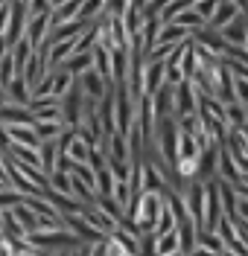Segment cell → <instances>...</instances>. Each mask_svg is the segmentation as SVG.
<instances>
[{
    "mask_svg": "<svg viewBox=\"0 0 248 256\" xmlns=\"http://www.w3.org/2000/svg\"><path fill=\"white\" fill-rule=\"evenodd\" d=\"M178 244H181L184 256H190L198 248V227L193 222H181L178 224Z\"/></svg>",
    "mask_w": 248,
    "mask_h": 256,
    "instance_id": "4fadbf2b",
    "label": "cell"
},
{
    "mask_svg": "<svg viewBox=\"0 0 248 256\" xmlns=\"http://www.w3.org/2000/svg\"><path fill=\"white\" fill-rule=\"evenodd\" d=\"M228 126L231 131H242L248 126V108L245 105H239V102H231L228 105Z\"/></svg>",
    "mask_w": 248,
    "mask_h": 256,
    "instance_id": "9a60e30c",
    "label": "cell"
},
{
    "mask_svg": "<svg viewBox=\"0 0 248 256\" xmlns=\"http://www.w3.org/2000/svg\"><path fill=\"white\" fill-rule=\"evenodd\" d=\"M18 204H24V195L21 192H15L12 186L9 190H0V210L6 212V210H15Z\"/></svg>",
    "mask_w": 248,
    "mask_h": 256,
    "instance_id": "44dd1931",
    "label": "cell"
},
{
    "mask_svg": "<svg viewBox=\"0 0 248 256\" xmlns=\"http://www.w3.org/2000/svg\"><path fill=\"white\" fill-rule=\"evenodd\" d=\"M9 137L15 146H27V148H41V137L35 134V128L30 126H9Z\"/></svg>",
    "mask_w": 248,
    "mask_h": 256,
    "instance_id": "7c38bea8",
    "label": "cell"
},
{
    "mask_svg": "<svg viewBox=\"0 0 248 256\" xmlns=\"http://www.w3.org/2000/svg\"><path fill=\"white\" fill-rule=\"evenodd\" d=\"M62 3H67V0H50V6H53V9H59Z\"/></svg>",
    "mask_w": 248,
    "mask_h": 256,
    "instance_id": "4316f807",
    "label": "cell"
},
{
    "mask_svg": "<svg viewBox=\"0 0 248 256\" xmlns=\"http://www.w3.org/2000/svg\"><path fill=\"white\" fill-rule=\"evenodd\" d=\"M0 105H9V94H6V88L0 84Z\"/></svg>",
    "mask_w": 248,
    "mask_h": 256,
    "instance_id": "d4e9b609",
    "label": "cell"
},
{
    "mask_svg": "<svg viewBox=\"0 0 248 256\" xmlns=\"http://www.w3.org/2000/svg\"><path fill=\"white\" fill-rule=\"evenodd\" d=\"M164 88H166V67H164V62L146 64V96L161 94Z\"/></svg>",
    "mask_w": 248,
    "mask_h": 256,
    "instance_id": "9c48e42d",
    "label": "cell"
},
{
    "mask_svg": "<svg viewBox=\"0 0 248 256\" xmlns=\"http://www.w3.org/2000/svg\"><path fill=\"white\" fill-rule=\"evenodd\" d=\"M59 70H65V73H70V76H82V73H88V70H94V52H73L70 58H67Z\"/></svg>",
    "mask_w": 248,
    "mask_h": 256,
    "instance_id": "30bf717a",
    "label": "cell"
},
{
    "mask_svg": "<svg viewBox=\"0 0 248 256\" xmlns=\"http://www.w3.org/2000/svg\"><path fill=\"white\" fill-rule=\"evenodd\" d=\"M82 102H85V94H82V88H79V82H76L73 90L62 99V120H65V128L82 126Z\"/></svg>",
    "mask_w": 248,
    "mask_h": 256,
    "instance_id": "7a4b0ae2",
    "label": "cell"
},
{
    "mask_svg": "<svg viewBox=\"0 0 248 256\" xmlns=\"http://www.w3.org/2000/svg\"><path fill=\"white\" fill-rule=\"evenodd\" d=\"M219 3H222V0H198V3H196V12L204 18V20H213Z\"/></svg>",
    "mask_w": 248,
    "mask_h": 256,
    "instance_id": "7402d4cb",
    "label": "cell"
},
{
    "mask_svg": "<svg viewBox=\"0 0 248 256\" xmlns=\"http://www.w3.org/2000/svg\"><path fill=\"white\" fill-rule=\"evenodd\" d=\"M181 254V244H178V230L166 233V236H158V256H172Z\"/></svg>",
    "mask_w": 248,
    "mask_h": 256,
    "instance_id": "2e32d148",
    "label": "cell"
},
{
    "mask_svg": "<svg viewBox=\"0 0 248 256\" xmlns=\"http://www.w3.org/2000/svg\"><path fill=\"white\" fill-rule=\"evenodd\" d=\"M114 190H117V178L108 166L97 169V195L99 198H114Z\"/></svg>",
    "mask_w": 248,
    "mask_h": 256,
    "instance_id": "5bb4252c",
    "label": "cell"
},
{
    "mask_svg": "<svg viewBox=\"0 0 248 256\" xmlns=\"http://www.w3.org/2000/svg\"><path fill=\"white\" fill-rule=\"evenodd\" d=\"M53 256H70V254H67V250H62V254H53Z\"/></svg>",
    "mask_w": 248,
    "mask_h": 256,
    "instance_id": "f1b7e54d",
    "label": "cell"
},
{
    "mask_svg": "<svg viewBox=\"0 0 248 256\" xmlns=\"http://www.w3.org/2000/svg\"><path fill=\"white\" fill-rule=\"evenodd\" d=\"M50 190L53 192H59V195H73V184H70V175L67 172H53L50 175Z\"/></svg>",
    "mask_w": 248,
    "mask_h": 256,
    "instance_id": "ac0fdd59",
    "label": "cell"
},
{
    "mask_svg": "<svg viewBox=\"0 0 248 256\" xmlns=\"http://www.w3.org/2000/svg\"><path fill=\"white\" fill-rule=\"evenodd\" d=\"M76 82H79V88H82V94L88 96V99H94V102H102L105 96L111 94V88L105 84V79L99 76L97 70H88V73H82V76H79Z\"/></svg>",
    "mask_w": 248,
    "mask_h": 256,
    "instance_id": "3957f363",
    "label": "cell"
},
{
    "mask_svg": "<svg viewBox=\"0 0 248 256\" xmlns=\"http://www.w3.org/2000/svg\"><path fill=\"white\" fill-rule=\"evenodd\" d=\"M0 126H30L35 128V114L30 108H21V105H0Z\"/></svg>",
    "mask_w": 248,
    "mask_h": 256,
    "instance_id": "5b68a950",
    "label": "cell"
},
{
    "mask_svg": "<svg viewBox=\"0 0 248 256\" xmlns=\"http://www.w3.org/2000/svg\"><path fill=\"white\" fill-rule=\"evenodd\" d=\"M6 94H9V105H21V108H30L33 105V88L27 84L24 76H15V79L9 82Z\"/></svg>",
    "mask_w": 248,
    "mask_h": 256,
    "instance_id": "ba28073f",
    "label": "cell"
},
{
    "mask_svg": "<svg viewBox=\"0 0 248 256\" xmlns=\"http://www.w3.org/2000/svg\"><path fill=\"white\" fill-rule=\"evenodd\" d=\"M9 52H12V50H9V44H6V38H0V62H3Z\"/></svg>",
    "mask_w": 248,
    "mask_h": 256,
    "instance_id": "cb8c5ba5",
    "label": "cell"
},
{
    "mask_svg": "<svg viewBox=\"0 0 248 256\" xmlns=\"http://www.w3.org/2000/svg\"><path fill=\"white\" fill-rule=\"evenodd\" d=\"M219 180H225V184H231V186H239V184H242V172H239L236 160L231 158V152H228L225 146L219 148Z\"/></svg>",
    "mask_w": 248,
    "mask_h": 256,
    "instance_id": "52a82bcc",
    "label": "cell"
},
{
    "mask_svg": "<svg viewBox=\"0 0 248 256\" xmlns=\"http://www.w3.org/2000/svg\"><path fill=\"white\" fill-rule=\"evenodd\" d=\"M91 152H94V146H88L85 140H76V143L70 146L67 158H70V160H76V163H88V160H91Z\"/></svg>",
    "mask_w": 248,
    "mask_h": 256,
    "instance_id": "ffe728a7",
    "label": "cell"
},
{
    "mask_svg": "<svg viewBox=\"0 0 248 256\" xmlns=\"http://www.w3.org/2000/svg\"><path fill=\"white\" fill-rule=\"evenodd\" d=\"M198 248H204V250H210V254L222 256L225 242L219 239V233H198Z\"/></svg>",
    "mask_w": 248,
    "mask_h": 256,
    "instance_id": "d6986e66",
    "label": "cell"
},
{
    "mask_svg": "<svg viewBox=\"0 0 248 256\" xmlns=\"http://www.w3.org/2000/svg\"><path fill=\"white\" fill-rule=\"evenodd\" d=\"M0 233H3V210H0Z\"/></svg>",
    "mask_w": 248,
    "mask_h": 256,
    "instance_id": "83f0119b",
    "label": "cell"
},
{
    "mask_svg": "<svg viewBox=\"0 0 248 256\" xmlns=\"http://www.w3.org/2000/svg\"><path fill=\"white\" fill-rule=\"evenodd\" d=\"M149 3H152V0H149Z\"/></svg>",
    "mask_w": 248,
    "mask_h": 256,
    "instance_id": "f546056e",
    "label": "cell"
},
{
    "mask_svg": "<svg viewBox=\"0 0 248 256\" xmlns=\"http://www.w3.org/2000/svg\"><path fill=\"white\" fill-rule=\"evenodd\" d=\"M219 148L222 146H210L198 154V184H207L219 178Z\"/></svg>",
    "mask_w": 248,
    "mask_h": 256,
    "instance_id": "277c9868",
    "label": "cell"
},
{
    "mask_svg": "<svg viewBox=\"0 0 248 256\" xmlns=\"http://www.w3.org/2000/svg\"><path fill=\"white\" fill-rule=\"evenodd\" d=\"M222 38H225L231 47H245V41H248V18L239 15L231 26L222 30Z\"/></svg>",
    "mask_w": 248,
    "mask_h": 256,
    "instance_id": "8fae6325",
    "label": "cell"
},
{
    "mask_svg": "<svg viewBox=\"0 0 248 256\" xmlns=\"http://www.w3.org/2000/svg\"><path fill=\"white\" fill-rule=\"evenodd\" d=\"M190 256H216V254H210V250H204V248H196V250H193Z\"/></svg>",
    "mask_w": 248,
    "mask_h": 256,
    "instance_id": "484cf974",
    "label": "cell"
},
{
    "mask_svg": "<svg viewBox=\"0 0 248 256\" xmlns=\"http://www.w3.org/2000/svg\"><path fill=\"white\" fill-rule=\"evenodd\" d=\"M62 131H65L62 122H35V134L41 137V143H53V140H59Z\"/></svg>",
    "mask_w": 248,
    "mask_h": 256,
    "instance_id": "e0dca14e",
    "label": "cell"
},
{
    "mask_svg": "<svg viewBox=\"0 0 248 256\" xmlns=\"http://www.w3.org/2000/svg\"><path fill=\"white\" fill-rule=\"evenodd\" d=\"M12 152V137H9V131L0 126V154H9Z\"/></svg>",
    "mask_w": 248,
    "mask_h": 256,
    "instance_id": "603a6c76",
    "label": "cell"
},
{
    "mask_svg": "<svg viewBox=\"0 0 248 256\" xmlns=\"http://www.w3.org/2000/svg\"><path fill=\"white\" fill-rule=\"evenodd\" d=\"M82 218H85L88 224H91V227H94L97 233H102L105 239H111L117 230H120V224H117L114 218H108V216H105L102 210H97V207H88V210L82 212Z\"/></svg>",
    "mask_w": 248,
    "mask_h": 256,
    "instance_id": "8992f818",
    "label": "cell"
},
{
    "mask_svg": "<svg viewBox=\"0 0 248 256\" xmlns=\"http://www.w3.org/2000/svg\"><path fill=\"white\" fill-rule=\"evenodd\" d=\"M198 102H201V94L193 82H184L175 88V122L184 120V116H193L198 114Z\"/></svg>",
    "mask_w": 248,
    "mask_h": 256,
    "instance_id": "6da1fadb",
    "label": "cell"
}]
</instances>
